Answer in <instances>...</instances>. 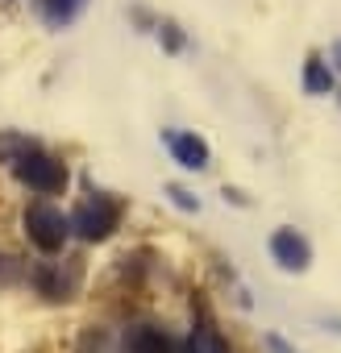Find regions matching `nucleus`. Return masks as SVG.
I'll return each instance as SVG.
<instances>
[{
    "instance_id": "nucleus-1",
    "label": "nucleus",
    "mask_w": 341,
    "mask_h": 353,
    "mask_svg": "<svg viewBox=\"0 0 341 353\" xmlns=\"http://www.w3.org/2000/svg\"><path fill=\"white\" fill-rule=\"evenodd\" d=\"M13 174H17L26 188L42 192V196H59V192L67 188V166H63L59 158L42 154V150H26V154H17V158H13Z\"/></svg>"
},
{
    "instance_id": "nucleus-2",
    "label": "nucleus",
    "mask_w": 341,
    "mask_h": 353,
    "mask_svg": "<svg viewBox=\"0 0 341 353\" xmlns=\"http://www.w3.org/2000/svg\"><path fill=\"white\" fill-rule=\"evenodd\" d=\"M117 225H121V204L108 200V196L84 200V204L75 208V216H71V229H75L84 241H108Z\"/></svg>"
},
{
    "instance_id": "nucleus-3",
    "label": "nucleus",
    "mask_w": 341,
    "mask_h": 353,
    "mask_svg": "<svg viewBox=\"0 0 341 353\" xmlns=\"http://www.w3.org/2000/svg\"><path fill=\"white\" fill-rule=\"evenodd\" d=\"M26 233H30V241L42 254H59L67 233H71V221L59 208H50V204H30L26 208Z\"/></svg>"
},
{
    "instance_id": "nucleus-4",
    "label": "nucleus",
    "mask_w": 341,
    "mask_h": 353,
    "mask_svg": "<svg viewBox=\"0 0 341 353\" xmlns=\"http://www.w3.org/2000/svg\"><path fill=\"white\" fill-rule=\"evenodd\" d=\"M162 141L170 150V158H175L184 170H204L208 166V141L196 137V133H175V129H162Z\"/></svg>"
},
{
    "instance_id": "nucleus-5",
    "label": "nucleus",
    "mask_w": 341,
    "mask_h": 353,
    "mask_svg": "<svg viewBox=\"0 0 341 353\" xmlns=\"http://www.w3.org/2000/svg\"><path fill=\"white\" fill-rule=\"evenodd\" d=\"M271 258H275L283 270H308V262H312V245H308L295 229H279V233L271 237Z\"/></svg>"
},
{
    "instance_id": "nucleus-6",
    "label": "nucleus",
    "mask_w": 341,
    "mask_h": 353,
    "mask_svg": "<svg viewBox=\"0 0 341 353\" xmlns=\"http://www.w3.org/2000/svg\"><path fill=\"white\" fill-rule=\"evenodd\" d=\"M121 353H175V341L158 324H133L121 341Z\"/></svg>"
},
{
    "instance_id": "nucleus-7",
    "label": "nucleus",
    "mask_w": 341,
    "mask_h": 353,
    "mask_svg": "<svg viewBox=\"0 0 341 353\" xmlns=\"http://www.w3.org/2000/svg\"><path fill=\"white\" fill-rule=\"evenodd\" d=\"M38 287H42V295L46 299H71L75 295V287H79V266L71 262V270L63 274L59 266H42L38 270Z\"/></svg>"
},
{
    "instance_id": "nucleus-8",
    "label": "nucleus",
    "mask_w": 341,
    "mask_h": 353,
    "mask_svg": "<svg viewBox=\"0 0 341 353\" xmlns=\"http://www.w3.org/2000/svg\"><path fill=\"white\" fill-rule=\"evenodd\" d=\"M304 92L308 96H329L333 92V71L320 59H308V67H304Z\"/></svg>"
},
{
    "instance_id": "nucleus-9",
    "label": "nucleus",
    "mask_w": 341,
    "mask_h": 353,
    "mask_svg": "<svg viewBox=\"0 0 341 353\" xmlns=\"http://www.w3.org/2000/svg\"><path fill=\"white\" fill-rule=\"evenodd\" d=\"M79 9H84V0H46V17H50L55 26H67Z\"/></svg>"
},
{
    "instance_id": "nucleus-10",
    "label": "nucleus",
    "mask_w": 341,
    "mask_h": 353,
    "mask_svg": "<svg viewBox=\"0 0 341 353\" xmlns=\"http://www.w3.org/2000/svg\"><path fill=\"white\" fill-rule=\"evenodd\" d=\"M162 38H166V50H179V46H184V38H179V26H175V21H166V26H162Z\"/></svg>"
},
{
    "instance_id": "nucleus-11",
    "label": "nucleus",
    "mask_w": 341,
    "mask_h": 353,
    "mask_svg": "<svg viewBox=\"0 0 341 353\" xmlns=\"http://www.w3.org/2000/svg\"><path fill=\"white\" fill-rule=\"evenodd\" d=\"M170 200H175V204H179L184 212H196V208H200V204H196V200H192V196H188L184 188H170Z\"/></svg>"
},
{
    "instance_id": "nucleus-12",
    "label": "nucleus",
    "mask_w": 341,
    "mask_h": 353,
    "mask_svg": "<svg viewBox=\"0 0 341 353\" xmlns=\"http://www.w3.org/2000/svg\"><path fill=\"white\" fill-rule=\"evenodd\" d=\"M204 353H229V349H225V341H221L213 328H208V349H204Z\"/></svg>"
},
{
    "instance_id": "nucleus-13",
    "label": "nucleus",
    "mask_w": 341,
    "mask_h": 353,
    "mask_svg": "<svg viewBox=\"0 0 341 353\" xmlns=\"http://www.w3.org/2000/svg\"><path fill=\"white\" fill-rule=\"evenodd\" d=\"M266 349H271V353H291V349H287V341H283V336H266Z\"/></svg>"
},
{
    "instance_id": "nucleus-14",
    "label": "nucleus",
    "mask_w": 341,
    "mask_h": 353,
    "mask_svg": "<svg viewBox=\"0 0 341 353\" xmlns=\"http://www.w3.org/2000/svg\"><path fill=\"white\" fill-rule=\"evenodd\" d=\"M333 59H337V67H341V42H337V46H333Z\"/></svg>"
}]
</instances>
